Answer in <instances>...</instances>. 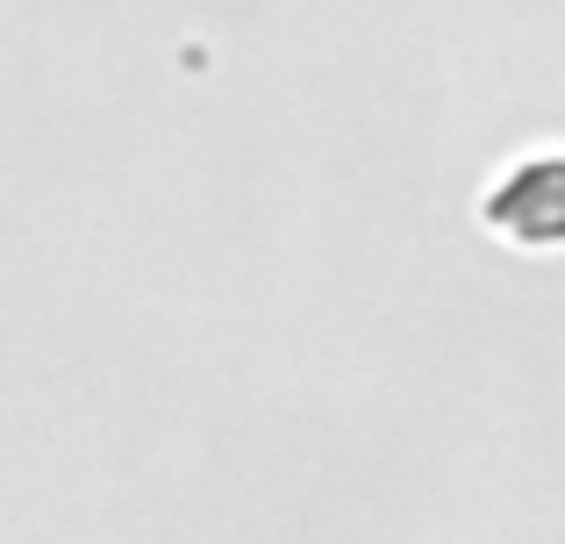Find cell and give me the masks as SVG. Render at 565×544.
<instances>
[{
	"label": "cell",
	"mask_w": 565,
	"mask_h": 544,
	"mask_svg": "<svg viewBox=\"0 0 565 544\" xmlns=\"http://www.w3.org/2000/svg\"><path fill=\"white\" fill-rule=\"evenodd\" d=\"M487 223L515 244H565V158H530L487 194Z\"/></svg>",
	"instance_id": "6da1fadb"
}]
</instances>
